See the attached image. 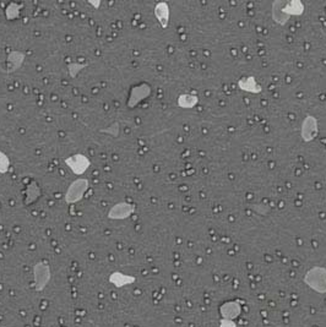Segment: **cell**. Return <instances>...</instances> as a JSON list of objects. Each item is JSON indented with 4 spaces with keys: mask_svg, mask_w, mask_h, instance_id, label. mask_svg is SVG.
Here are the masks:
<instances>
[{
    "mask_svg": "<svg viewBox=\"0 0 326 327\" xmlns=\"http://www.w3.org/2000/svg\"><path fill=\"white\" fill-rule=\"evenodd\" d=\"M90 188V182L85 178H79L76 179L75 182H72L68 190L65 192V203L69 205L76 204L79 201H81L85 196V192L88 190Z\"/></svg>",
    "mask_w": 326,
    "mask_h": 327,
    "instance_id": "1",
    "label": "cell"
},
{
    "mask_svg": "<svg viewBox=\"0 0 326 327\" xmlns=\"http://www.w3.org/2000/svg\"><path fill=\"white\" fill-rule=\"evenodd\" d=\"M304 282L316 292L326 293V268L319 267V266L313 267L307 272Z\"/></svg>",
    "mask_w": 326,
    "mask_h": 327,
    "instance_id": "2",
    "label": "cell"
},
{
    "mask_svg": "<svg viewBox=\"0 0 326 327\" xmlns=\"http://www.w3.org/2000/svg\"><path fill=\"white\" fill-rule=\"evenodd\" d=\"M151 91V86L148 84H146V82H142V84L134 86L132 90H130L129 98H128L127 103L128 107H129V108H134V107L138 106L140 102H142V100L150 96Z\"/></svg>",
    "mask_w": 326,
    "mask_h": 327,
    "instance_id": "3",
    "label": "cell"
},
{
    "mask_svg": "<svg viewBox=\"0 0 326 327\" xmlns=\"http://www.w3.org/2000/svg\"><path fill=\"white\" fill-rule=\"evenodd\" d=\"M319 133V124L318 119L313 115H307L304 118L300 128V135L304 142H312Z\"/></svg>",
    "mask_w": 326,
    "mask_h": 327,
    "instance_id": "4",
    "label": "cell"
},
{
    "mask_svg": "<svg viewBox=\"0 0 326 327\" xmlns=\"http://www.w3.org/2000/svg\"><path fill=\"white\" fill-rule=\"evenodd\" d=\"M65 164L72 170V173L76 174V175H82V174L88 169V167L91 166V161L88 160L86 156L76 154L66 158Z\"/></svg>",
    "mask_w": 326,
    "mask_h": 327,
    "instance_id": "5",
    "label": "cell"
},
{
    "mask_svg": "<svg viewBox=\"0 0 326 327\" xmlns=\"http://www.w3.org/2000/svg\"><path fill=\"white\" fill-rule=\"evenodd\" d=\"M136 211V206L129 203H119L112 206L108 212V218L111 219H126Z\"/></svg>",
    "mask_w": 326,
    "mask_h": 327,
    "instance_id": "6",
    "label": "cell"
},
{
    "mask_svg": "<svg viewBox=\"0 0 326 327\" xmlns=\"http://www.w3.org/2000/svg\"><path fill=\"white\" fill-rule=\"evenodd\" d=\"M35 278L36 284H37V289H43L45 284L48 283L51 278V270L49 266L45 264H37L35 266Z\"/></svg>",
    "mask_w": 326,
    "mask_h": 327,
    "instance_id": "7",
    "label": "cell"
},
{
    "mask_svg": "<svg viewBox=\"0 0 326 327\" xmlns=\"http://www.w3.org/2000/svg\"><path fill=\"white\" fill-rule=\"evenodd\" d=\"M238 87L239 90L249 93H260L261 91H263V87H261V85L258 84L257 79H255L254 76H244V78H240L238 80Z\"/></svg>",
    "mask_w": 326,
    "mask_h": 327,
    "instance_id": "8",
    "label": "cell"
},
{
    "mask_svg": "<svg viewBox=\"0 0 326 327\" xmlns=\"http://www.w3.org/2000/svg\"><path fill=\"white\" fill-rule=\"evenodd\" d=\"M155 16L162 29H167L169 23V7L166 2L157 3L156 7H155Z\"/></svg>",
    "mask_w": 326,
    "mask_h": 327,
    "instance_id": "9",
    "label": "cell"
},
{
    "mask_svg": "<svg viewBox=\"0 0 326 327\" xmlns=\"http://www.w3.org/2000/svg\"><path fill=\"white\" fill-rule=\"evenodd\" d=\"M285 3L286 2H282V0H275V2L272 3V19L277 25H286L287 23V21L289 20V16L287 14L285 13V10H283V8H285Z\"/></svg>",
    "mask_w": 326,
    "mask_h": 327,
    "instance_id": "10",
    "label": "cell"
},
{
    "mask_svg": "<svg viewBox=\"0 0 326 327\" xmlns=\"http://www.w3.org/2000/svg\"><path fill=\"white\" fill-rule=\"evenodd\" d=\"M23 59H25V54L22 52H11L10 54L8 56L7 59V71L8 72H14L16 71L17 69L22 65Z\"/></svg>",
    "mask_w": 326,
    "mask_h": 327,
    "instance_id": "11",
    "label": "cell"
},
{
    "mask_svg": "<svg viewBox=\"0 0 326 327\" xmlns=\"http://www.w3.org/2000/svg\"><path fill=\"white\" fill-rule=\"evenodd\" d=\"M285 13L291 16H300L304 13V5L300 0H291V2L285 3V8H283Z\"/></svg>",
    "mask_w": 326,
    "mask_h": 327,
    "instance_id": "12",
    "label": "cell"
},
{
    "mask_svg": "<svg viewBox=\"0 0 326 327\" xmlns=\"http://www.w3.org/2000/svg\"><path fill=\"white\" fill-rule=\"evenodd\" d=\"M41 196V188H39L37 183L33 180L30 183L26 188V196H25V205H31L38 200Z\"/></svg>",
    "mask_w": 326,
    "mask_h": 327,
    "instance_id": "13",
    "label": "cell"
},
{
    "mask_svg": "<svg viewBox=\"0 0 326 327\" xmlns=\"http://www.w3.org/2000/svg\"><path fill=\"white\" fill-rule=\"evenodd\" d=\"M199 103V97L196 94L191 93H183L178 97L177 105H178L183 109H191Z\"/></svg>",
    "mask_w": 326,
    "mask_h": 327,
    "instance_id": "14",
    "label": "cell"
},
{
    "mask_svg": "<svg viewBox=\"0 0 326 327\" xmlns=\"http://www.w3.org/2000/svg\"><path fill=\"white\" fill-rule=\"evenodd\" d=\"M21 8H22V5L16 4V3H11V4H9V7L7 8V10H5V15H7V19H8V20L16 19V17L20 15Z\"/></svg>",
    "mask_w": 326,
    "mask_h": 327,
    "instance_id": "15",
    "label": "cell"
},
{
    "mask_svg": "<svg viewBox=\"0 0 326 327\" xmlns=\"http://www.w3.org/2000/svg\"><path fill=\"white\" fill-rule=\"evenodd\" d=\"M9 168H10V160H9L8 155L4 154L3 151H0V173H7Z\"/></svg>",
    "mask_w": 326,
    "mask_h": 327,
    "instance_id": "16",
    "label": "cell"
}]
</instances>
